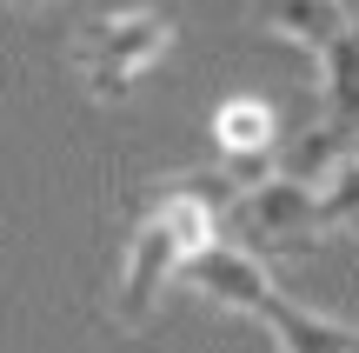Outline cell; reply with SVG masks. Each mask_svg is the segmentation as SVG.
<instances>
[{
  "instance_id": "1",
  "label": "cell",
  "mask_w": 359,
  "mask_h": 353,
  "mask_svg": "<svg viewBox=\"0 0 359 353\" xmlns=\"http://www.w3.org/2000/svg\"><path fill=\"white\" fill-rule=\"evenodd\" d=\"M233 213H240V180L226 167L219 173H180V180H167L147 200V213L127 234V253H120V280H114V327L120 333H140L160 314V300L187 274V260L226 234Z\"/></svg>"
},
{
  "instance_id": "2",
  "label": "cell",
  "mask_w": 359,
  "mask_h": 353,
  "mask_svg": "<svg viewBox=\"0 0 359 353\" xmlns=\"http://www.w3.org/2000/svg\"><path fill=\"white\" fill-rule=\"evenodd\" d=\"M173 47V13L140 0V7H114L74 34V74L87 80L93 100H120L160 53Z\"/></svg>"
},
{
  "instance_id": "3",
  "label": "cell",
  "mask_w": 359,
  "mask_h": 353,
  "mask_svg": "<svg viewBox=\"0 0 359 353\" xmlns=\"http://www.w3.org/2000/svg\"><path fill=\"white\" fill-rule=\"evenodd\" d=\"M180 287H187L193 300L219 307V314H246V320H253V314H259V300H266L280 280H273V267L259 260L253 240H226V234H219L206 253H193V260H187Z\"/></svg>"
},
{
  "instance_id": "4",
  "label": "cell",
  "mask_w": 359,
  "mask_h": 353,
  "mask_svg": "<svg viewBox=\"0 0 359 353\" xmlns=\"http://www.w3.org/2000/svg\"><path fill=\"white\" fill-rule=\"evenodd\" d=\"M213 147H219V167L240 187L266 180L280 167V114L266 100H253V93H240V100H226L213 114Z\"/></svg>"
},
{
  "instance_id": "5",
  "label": "cell",
  "mask_w": 359,
  "mask_h": 353,
  "mask_svg": "<svg viewBox=\"0 0 359 353\" xmlns=\"http://www.w3.org/2000/svg\"><path fill=\"white\" fill-rule=\"evenodd\" d=\"M233 220L253 234V247H280V240H313L320 234V207H313V187L293 173L273 167L266 180L240 187V213Z\"/></svg>"
},
{
  "instance_id": "6",
  "label": "cell",
  "mask_w": 359,
  "mask_h": 353,
  "mask_svg": "<svg viewBox=\"0 0 359 353\" xmlns=\"http://www.w3.org/2000/svg\"><path fill=\"white\" fill-rule=\"evenodd\" d=\"M253 320L273 333V353H353V327L346 320L313 314V307H299L293 293H280V287L259 300Z\"/></svg>"
},
{
  "instance_id": "7",
  "label": "cell",
  "mask_w": 359,
  "mask_h": 353,
  "mask_svg": "<svg viewBox=\"0 0 359 353\" xmlns=\"http://www.w3.org/2000/svg\"><path fill=\"white\" fill-rule=\"evenodd\" d=\"M253 27L320 60V47L339 27H353V13H346V0H253Z\"/></svg>"
},
{
  "instance_id": "8",
  "label": "cell",
  "mask_w": 359,
  "mask_h": 353,
  "mask_svg": "<svg viewBox=\"0 0 359 353\" xmlns=\"http://www.w3.org/2000/svg\"><path fill=\"white\" fill-rule=\"evenodd\" d=\"M320 100H326V127L359 133V20L320 47Z\"/></svg>"
},
{
  "instance_id": "9",
  "label": "cell",
  "mask_w": 359,
  "mask_h": 353,
  "mask_svg": "<svg viewBox=\"0 0 359 353\" xmlns=\"http://www.w3.org/2000/svg\"><path fill=\"white\" fill-rule=\"evenodd\" d=\"M346 147H353V133H339V127H306L299 140H286V154H280V173H293V180H306V187H320L326 173L346 160Z\"/></svg>"
},
{
  "instance_id": "10",
  "label": "cell",
  "mask_w": 359,
  "mask_h": 353,
  "mask_svg": "<svg viewBox=\"0 0 359 353\" xmlns=\"http://www.w3.org/2000/svg\"><path fill=\"white\" fill-rule=\"evenodd\" d=\"M313 207H320V234H359V154H346L313 187Z\"/></svg>"
},
{
  "instance_id": "11",
  "label": "cell",
  "mask_w": 359,
  "mask_h": 353,
  "mask_svg": "<svg viewBox=\"0 0 359 353\" xmlns=\"http://www.w3.org/2000/svg\"><path fill=\"white\" fill-rule=\"evenodd\" d=\"M353 353H359V327H353Z\"/></svg>"
}]
</instances>
